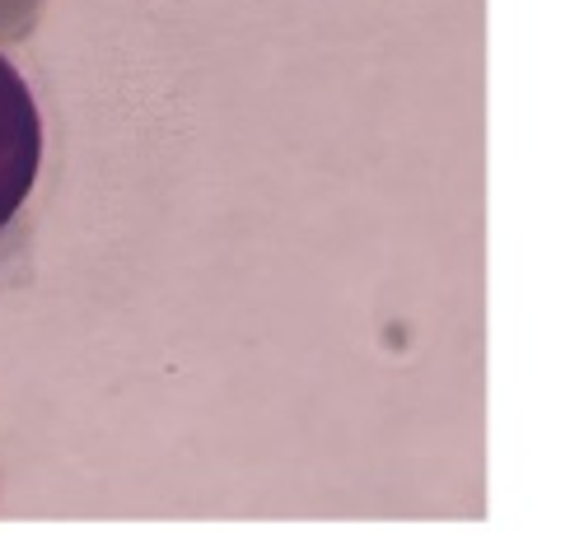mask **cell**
<instances>
[{"instance_id":"obj_2","label":"cell","mask_w":570,"mask_h":555,"mask_svg":"<svg viewBox=\"0 0 570 555\" xmlns=\"http://www.w3.org/2000/svg\"><path fill=\"white\" fill-rule=\"evenodd\" d=\"M42 0H0V38H23L33 29Z\"/></svg>"},{"instance_id":"obj_1","label":"cell","mask_w":570,"mask_h":555,"mask_svg":"<svg viewBox=\"0 0 570 555\" xmlns=\"http://www.w3.org/2000/svg\"><path fill=\"white\" fill-rule=\"evenodd\" d=\"M42 163V117L19 70L0 57V229L29 201Z\"/></svg>"}]
</instances>
